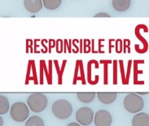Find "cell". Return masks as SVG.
Instances as JSON below:
<instances>
[{"label":"cell","mask_w":149,"mask_h":126,"mask_svg":"<svg viewBox=\"0 0 149 126\" xmlns=\"http://www.w3.org/2000/svg\"><path fill=\"white\" fill-rule=\"evenodd\" d=\"M53 115L60 120L68 119L73 113V106L71 103L64 99H60L54 102L52 106Z\"/></svg>","instance_id":"obj_1"},{"label":"cell","mask_w":149,"mask_h":126,"mask_svg":"<svg viewBox=\"0 0 149 126\" xmlns=\"http://www.w3.org/2000/svg\"><path fill=\"white\" fill-rule=\"evenodd\" d=\"M144 106L143 98L136 94H130L124 98V107L130 113L140 112Z\"/></svg>","instance_id":"obj_2"},{"label":"cell","mask_w":149,"mask_h":126,"mask_svg":"<svg viewBox=\"0 0 149 126\" xmlns=\"http://www.w3.org/2000/svg\"><path fill=\"white\" fill-rule=\"evenodd\" d=\"M47 102H48L47 98L44 94H41V93H35V94H31L27 100L29 108L36 113L44 111L47 106Z\"/></svg>","instance_id":"obj_3"},{"label":"cell","mask_w":149,"mask_h":126,"mask_svg":"<svg viewBox=\"0 0 149 126\" xmlns=\"http://www.w3.org/2000/svg\"><path fill=\"white\" fill-rule=\"evenodd\" d=\"M29 108L27 105L22 102L14 103L11 107L10 115L13 120L16 122H23L28 119L29 115Z\"/></svg>","instance_id":"obj_4"},{"label":"cell","mask_w":149,"mask_h":126,"mask_svg":"<svg viewBox=\"0 0 149 126\" xmlns=\"http://www.w3.org/2000/svg\"><path fill=\"white\" fill-rule=\"evenodd\" d=\"M76 120L77 123H79L81 125H89L94 120V112L90 107L87 106L81 107L77 111Z\"/></svg>","instance_id":"obj_5"},{"label":"cell","mask_w":149,"mask_h":126,"mask_svg":"<svg viewBox=\"0 0 149 126\" xmlns=\"http://www.w3.org/2000/svg\"><path fill=\"white\" fill-rule=\"evenodd\" d=\"M140 30H143L145 33H148L149 30V28L146 25L140 24L138 25L137 26L135 27V29H134V34H135V36L143 44V47L140 48L139 50H137L136 52L138 53H139V54H143V53H147L148 50V40L146 39L144 37L142 36L141 34H140Z\"/></svg>","instance_id":"obj_6"},{"label":"cell","mask_w":149,"mask_h":126,"mask_svg":"<svg viewBox=\"0 0 149 126\" xmlns=\"http://www.w3.org/2000/svg\"><path fill=\"white\" fill-rule=\"evenodd\" d=\"M112 121H113L112 115L107 111H98L95 114L94 122L95 126H110Z\"/></svg>","instance_id":"obj_7"},{"label":"cell","mask_w":149,"mask_h":126,"mask_svg":"<svg viewBox=\"0 0 149 126\" xmlns=\"http://www.w3.org/2000/svg\"><path fill=\"white\" fill-rule=\"evenodd\" d=\"M81 80V83L85 84L86 80H85L84 67H83V62L81 60H77L76 65H75V70H74V77H73V84H76L77 82Z\"/></svg>","instance_id":"obj_8"},{"label":"cell","mask_w":149,"mask_h":126,"mask_svg":"<svg viewBox=\"0 0 149 126\" xmlns=\"http://www.w3.org/2000/svg\"><path fill=\"white\" fill-rule=\"evenodd\" d=\"M24 6L28 12L36 13L42 10L43 2L42 0H24Z\"/></svg>","instance_id":"obj_9"},{"label":"cell","mask_w":149,"mask_h":126,"mask_svg":"<svg viewBox=\"0 0 149 126\" xmlns=\"http://www.w3.org/2000/svg\"><path fill=\"white\" fill-rule=\"evenodd\" d=\"M30 80H33L34 84H38V78L36 73V65L35 61L33 60H29L28 62L27 67V73H26V81L25 84H27Z\"/></svg>","instance_id":"obj_10"},{"label":"cell","mask_w":149,"mask_h":126,"mask_svg":"<svg viewBox=\"0 0 149 126\" xmlns=\"http://www.w3.org/2000/svg\"><path fill=\"white\" fill-rule=\"evenodd\" d=\"M133 126H149V115L145 112H139L132 119Z\"/></svg>","instance_id":"obj_11"},{"label":"cell","mask_w":149,"mask_h":126,"mask_svg":"<svg viewBox=\"0 0 149 126\" xmlns=\"http://www.w3.org/2000/svg\"><path fill=\"white\" fill-rule=\"evenodd\" d=\"M117 93H98L97 97L100 102L104 104H111L117 98Z\"/></svg>","instance_id":"obj_12"},{"label":"cell","mask_w":149,"mask_h":126,"mask_svg":"<svg viewBox=\"0 0 149 126\" xmlns=\"http://www.w3.org/2000/svg\"><path fill=\"white\" fill-rule=\"evenodd\" d=\"M113 8L117 12H125L128 10L131 4L130 0H113L112 1Z\"/></svg>","instance_id":"obj_13"},{"label":"cell","mask_w":149,"mask_h":126,"mask_svg":"<svg viewBox=\"0 0 149 126\" xmlns=\"http://www.w3.org/2000/svg\"><path fill=\"white\" fill-rule=\"evenodd\" d=\"M144 60H134L133 61V67H134V84H143V81H139L138 80V75L139 74H143V70L138 69L139 64H143Z\"/></svg>","instance_id":"obj_14"},{"label":"cell","mask_w":149,"mask_h":126,"mask_svg":"<svg viewBox=\"0 0 149 126\" xmlns=\"http://www.w3.org/2000/svg\"><path fill=\"white\" fill-rule=\"evenodd\" d=\"M95 93H77V96L80 102L83 103H90L95 98Z\"/></svg>","instance_id":"obj_15"},{"label":"cell","mask_w":149,"mask_h":126,"mask_svg":"<svg viewBox=\"0 0 149 126\" xmlns=\"http://www.w3.org/2000/svg\"><path fill=\"white\" fill-rule=\"evenodd\" d=\"M25 126H44V121L39 116L33 115L26 120Z\"/></svg>","instance_id":"obj_16"},{"label":"cell","mask_w":149,"mask_h":126,"mask_svg":"<svg viewBox=\"0 0 149 126\" xmlns=\"http://www.w3.org/2000/svg\"><path fill=\"white\" fill-rule=\"evenodd\" d=\"M43 6L48 10L57 9L61 5V0H42Z\"/></svg>","instance_id":"obj_17"},{"label":"cell","mask_w":149,"mask_h":126,"mask_svg":"<svg viewBox=\"0 0 149 126\" xmlns=\"http://www.w3.org/2000/svg\"><path fill=\"white\" fill-rule=\"evenodd\" d=\"M9 107H10V103H9L8 99L6 97L1 95L0 96V114H6L9 111Z\"/></svg>","instance_id":"obj_18"},{"label":"cell","mask_w":149,"mask_h":126,"mask_svg":"<svg viewBox=\"0 0 149 126\" xmlns=\"http://www.w3.org/2000/svg\"><path fill=\"white\" fill-rule=\"evenodd\" d=\"M54 61V65H55V67H56L57 73H58V80H59L58 84H62V75H63L64 70H65V65H66V63H67V60H64V61H63V63H62V65H61V68L60 67L59 62H58L57 60H55V61Z\"/></svg>","instance_id":"obj_19"},{"label":"cell","mask_w":149,"mask_h":126,"mask_svg":"<svg viewBox=\"0 0 149 126\" xmlns=\"http://www.w3.org/2000/svg\"><path fill=\"white\" fill-rule=\"evenodd\" d=\"M98 63L96 60H91L87 63V81L90 84H96V83L92 80V67Z\"/></svg>","instance_id":"obj_20"},{"label":"cell","mask_w":149,"mask_h":126,"mask_svg":"<svg viewBox=\"0 0 149 126\" xmlns=\"http://www.w3.org/2000/svg\"><path fill=\"white\" fill-rule=\"evenodd\" d=\"M113 61L111 60H101L100 63L104 64V84H108V65L112 63Z\"/></svg>","instance_id":"obj_21"},{"label":"cell","mask_w":149,"mask_h":126,"mask_svg":"<svg viewBox=\"0 0 149 126\" xmlns=\"http://www.w3.org/2000/svg\"><path fill=\"white\" fill-rule=\"evenodd\" d=\"M83 53H91V40L83 39Z\"/></svg>","instance_id":"obj_22"},{"label":"cell","mask_w":149,"mask_h":126,"mask_svg":"<svg viewBox=\"0 0 149 126\" xmlns=\"http://www.w3.org/2000/svg\"><path fill=\"white\" fill-rule=\"evenodd\" d=\"M119 65H120V70H121V79H122V84H127V82H126V77H125V69H124V62L122 60L118 61Z\"/></svg>","instance_id":"obj_23"},{"label":"cell","mask_w":149,"mask_h":126,"mask_svg":"<svg viewBox=\"0 0 149 126\" xmlns=\"http://www.w3.org/2000/svg\"><path fill=\"white\" fill-rule=\"evenodd\" d=\"M115 50L117 53H121L123 52V40L117 39L115 41Z\"/></svg>","instance_id":"obj_24"},{"label":"cell","mask_w":149,"mask_h":126,"mask_svg":"<svg viewBox=\"0 0 149 126\" xmlns=\"http://www.w3.org/2000/svg\"><path fill=\"white\" fill-rule=\"evenodd\" d=\"M118 61L114 60L113 61V84H117V70H118Z\"/></svg>","instance_id":"obj_25"},{"label":"cell","mask_w":149,"mask_h":126,"mask_svg":"<svg viewBox=\"0 0 149 126\" xmlns=\"http://www.w3.org/2000/svg\"><path fill=\"white\" fill-rule=\"evenodd\" d=\"M56 51L57 53H64V40H62L61 39H56Z\"/></svg>","instance_id":"obj_26"},{"label":"cell","mask_w":149,"mask_h":126,"mask_svg":"<svg viewBox=\"0 0 149 126\" xmlns=\"http://www.w3.org/2000/svg\"><path fill=\"white\" fill-rule=\"evenodd\" d=\"M130 40L129 39H123V53H126V49H127V53H131V50H130Z\"/></svg>","instance_id":"obj_27"},{"label":"cell","mask_w":149,"mask_h":126,"mask_svg":"<svg viewBox=\"0 0 149 126\" xmlns=\"http://www.w3.org/2000/svg\"><path fill=\"white\" fill-rule=\"evenodd\" d=\"M25 41H26V53H29V50L31 53H34V50H33V45L34 44L33 40L30 39H27Z\"/></svg>","instance_id":"obj_28"},{"label":"cell","mask_w":149,"mask_h":126,"mask_svg":"<svg viewBox=\"0 0 149 126\" xmlns=\"http://www.w3.org/2000/svg\"><path fill=\"white\" fill-rule=\"evenodd\" d=\"M40 83L43 84V74H44V60H40Z\"/></svg>","instance_id":"obj_29"},{"label":"cell","mask_w":149,"mask_h":126,"mask_svg":"<svg viewBox=\"0 0 149 126\" xmlns=\"http://www.w3.org/2000/svg\"><path fill=\"white\" fill-rule=\"evenodd\" d=\"M56 46V40H55L53 39H50L48 41V53H52V49H55Z\"/></svg>","instance_id":"obj_30"},{"label":"cell","mask_w":149,"mask_h":126,"mask_svg":"<svg viewBox=\"0 0 149 126\" xmlns=\"http://www.w3.org/2000/svg\"><path fill=\"white\" fill-rule=\"evenodd\" d=\"M132 64H133V61L132 60H130L128 61V65H127V71H126V82L127 84L129 83V78H130V70H131V67H132Z\"/></svg>","instance_id":"obj_31"},{"label":"cell","mask_w":149,"mask_h":126,"mask_svg":"<svg viewBox=\"0 0 149 126\" xmlns=\"http://www.w3.org/2000/svg\"><path fill=\"white\" fill-rule=\"evenodd\" d=\"M48 41L47 39H42L41 40V44H42V46L43 47V49H44V50H42V51H41L42 53H46L48 52V47L46 45V44H48Z\"/></svg>","instance_id":"obj_32"},{"label":"cell","mask_w":149,"mask_h":126,"mask_svg":"<svg viewBox=\"0 0 149 126\" xmlns=\"http://www.w3.org/2000/svg\"><path fill=\"white\" fill-rule=\"evenodd\" d=\"M77 40L78 39H73V48L74 49H73V53H79L80 52V48H78V46L76 44V43L77 42Z\"/></svg>","instance_id":"obj_33"},{"label":"cell","mask_w":149,"mask_h":126,"mask_svg":"<svg viewBox=\"0 0 149 126\" xmlns=\"http://www.w3.org/2000/svg\"><path fill=\"white\" fill-rule=\"evenodd\" d=\"M34 42V47H33V50H34V53H39L41 51L39 50H38V48L39 47V45L38 44V42H41L40 39H34L33 40Z\"/></svg>","instance_id":"obj_34"},{"label":"cell","mask_w":149,"mask_h":126,"mask_svg":"<svg viewBox=\"0 0 149 126\" xmlns=\"http://www.w3.org/2000/svg\"><path fill=\"white\" fill-rule=\"evenodd\" d=\"M115 39H110L109 40V53H112V50H113V47L115 48V44H113V42H115Z\"/></svg>","instance_id":"obj_35"},{"label":"cell","mask_w":149,"mask_h":126,"mask_svg":"<svg viewBox=\"0 0 149 126\" xmlns=\"http://www.w3.org/2000/svg\"><path fill=\"white\" fill-rule=\"evenodd\" d=\"M95 17H110L111 16H109V14L106 13V12H100L97 13L95 16H94Z\"/></svg>","instance_id":"obj_36"},{"label":"cell","mask_w":149,"mask_h":126,"mask_svg":"<svg viewBox=\"0 0 149 126\" xmlns=\"http://www.w3.org/2000/svg\"><path fill=\"white\" fill-rule=\"evenodd\" d=\"M103 41H104V39H99V50H98V53H104V51H103V50L101 49V48L103 47V45L101 44V43H102Z\"/></svg>","instance_id":"obj_37"},{"label":"cell","mask_w":149,"mask_h":126,"mask_svg":"<svg viewBox=\"0 0 149 126\" xmlns=\"http://www.w3.org/2000/svg\"><path fill=\"white\" fill-rule=\"evenodd\" d=\"M69 43H68V40L67 39H64V53H67V49H69Z\"/></svg>","instance_id":"obj_38"},{"label":"cell","mask_w":149,"mask_h":126,"mask_svg":"<svg viewBox=\"0 0 149 126\" xmlns=\"http://www.w3.org/2000/svg\"><path fill=\"white\" fill-rule=\"evenodd\" d=\"M91 53H98V51L95 49V39H91Z\"/></svg>","instance_id":"obj_39"},{"label":"cell","mask_w":149,"mask_h":126,"mask_svg":"<svg viewBox=\"0 0 149 126\" xmlns=\"http://www.w3.org/2000/svg\"><path fill=\"white\" fill-rule=\"evenodd\" d=\"M73 39H69V48L68 49V53H73V49H72V45H73Z\"/></svg>","instance_id":"obj_40"},{"label":"cell","mask_w":149,"mask_h":126,"mask_svg":"<svg viewBox=\"0 0 149 126\" xmlns=\"http://www.w3.org/2000/svg\"><path fill=\"white\" fill-rule=\"evenodd\" d=\"M79 44H80V53H83V39H80L79 40Z\"/></svg>","instance_id":"obj_41"},{"label":"cell","mask_w":149,"mask_h":126,"mask_svg":"<svg viewBox=\"0 0 149 126\" xmlns=\"http://www.w3.org/2000/svg\"><path fill=\"white\" fill-rule=\"evenodd\" d=\"M67 126H81L79 124V123H75V122H72V123H69V125Z\"/></svg>","instance_id":"obj_42"},{"label":"cell","mask_w":149,"mask_h":126,"mask_svg":"<svg viewBox=\"0 0 149 126\" xmlns=\"http://www.w3.org/2000/svg\"><path fill=\"white\" fill-rule=\"evenodd\" d=\"M0 120H1V126H3V120L2 117L0 118Z\"/></svg>","instance_id":"obj_43"},{"label":"cell","mask_w":149,"mask_h":126,"mask_svg":"<svg viewBox=\"0 0 149 126\" xmlns=\"http://www.w3.org/2000/svg\"><path fill=\"white\" fill-rule=\"evenodd\" d=\"M142 94V95H144V94H147L146 93H141V94Z\"/></svg>","instance_id":"obj_44"}]
</instances>
